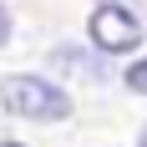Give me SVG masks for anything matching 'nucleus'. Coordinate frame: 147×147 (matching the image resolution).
Listing matches in <instances>:
<instances>
[{
	"label": "nucleus",
	"instance_id": "nucleus-1",
	"mask_svg": "<svg viewBox=\"0 0 147 147\" xmlns=\"http://www.w3.org/2000/svg\"><path fill=\"white\" fill-rule=\"evenodd\" d=\"M0 107L20 122H66L76 112L71 91H61L56 81L46 76H30V71H15V76H0Z\"/></svg>",
	"mask_w": 147,
	"mask_h": 147
},
{
	"label": "nucleus",
	"instance_id": "nucleus-2",
	"mask_svg": "<svg viewBox=\"0 0 147 147\" xmlns=\"http://www.w3.org/2000/svg\"><path fill=\"white\" fill-rule=\"evenodd\" d=\"M86 30H91V46H96V51H107V56L137 51V41H142V20H137L127 5H112V0L91 10Z\"/></svg>",
	"mask_w": 147,
	"mask_h": 147
},
{
	"label": "nucleus",
	"instance_id": "nucleus-3",
	"mask_svg": "<svg viewBox=\"0 0 147 147\" xmlns=\"http://www.w3.org/2000/svg\"><path fill=\"white\" fill-rule=\"evenodd\" d=\"M51 71H71V76H96V66H91L81 51H71V46H61V51H51Z\"/></svg>",
	"mask_w": 147,
	"mask_h": 147
},
{
	"label": "nucleus",
	"instance_id": "nucleus-4",
	"mask_svg": "<svg viewBox=\"0 0 147 147\" xmlns=\"http://www.w3.org/2000/svg\"><path fill=\"white\" fill-rule=\"evenodd\" d=\"M127 86H132V91H142V96H147V56L127 66Z\"/></svg>",
	"mask_w": 147,
	"mask_h": 147
},
{
	"label": "nucleus",
	"instance_id": "nucleus-5",
	"mask_svg": "<svg viewBox=\"0 0 147 147\" xmlns=\"http://www.w3.org/2000/svg\"><path fill=\"white\" fill-rule=\"evenodd\" d=\"M10 30H15L10 26V10H5V0H0V51H5V41H10Z\"/></svg>",
	"mask_w": 147,
	"mask_h": 147
},
{
	"label": "nucleus",
	"instance_id": "nucleus-6",
	"mask_svg": "<svg viewBox=\"0 0 147 147\" xmlns=\"http://www.w3.org/2000/svg\"><path fill=\"white\" fill-rule=\"evenodd\" d=\"M137 147H147V127H142V132H137Z\"/></svg>",
	"mask_w": 147,
	"mask_h": 147
},
{
	"label": "nucleus",
	"instance_id": "nucleus-7",
	"mask_svg": "<svg viewBox=\"0 0 147 147\" xmlns=\"http://www.w3.org/2000/svg\"><path fill=\"white\" fill-rule=\"evenodd\" d=\"M0 147H20V142H0Z\"/></svg>",
	"mask_w": 147,
	"mask_h": 147
}]
</instances>
